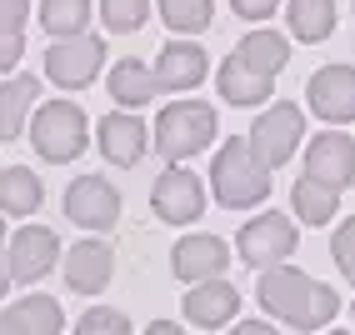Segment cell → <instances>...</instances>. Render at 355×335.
I'll return each instance as SVG.
<instances>
[{
    "instance_id": "34",
    "label": "cell",
    "mask_w": 355,
    "mask_h": 335,
    "mask_svg": "<svg viewBox=\"0 0 355 335\" xmlns=\"http://www.w3.org/2000/svg\"><path fill=\"white\" fill-rule=\"evenodd\" d=\"M15 285V275H10V260H6V246H0V295H6Z\"/></svg>"
},
{
    "instance_id": "35",
    "label": "cell",
    "mask_w": 355,
    "mask_h": 335,
    "mask_svg": "<svg viewBox=\"0 0 355 335\" xmlns=\"http://www.w3.org/2000/svg\"><path fill=\"white\" fill-rule=\"evenodd\" d=\"M266 330H270L266 320H241V335H266Z\"/></svg>"
},
{
    "instance_id": "32",
    "label": "cell",
    "mask_w": 355,
    "mask_h": 335,
    "mask_svg": "<svg viewBox=\"0 0 355 335\" xmlns=\"http://www.w3.org/2000/svg\"><path fill=\"white\" fill-rule=\"evenodd\" d=\"M20 55H26V40H20V31H0V70H15Z\"/></svg>"
},
{
    "instance_id": "24",
    "label": "cell",
    "mask_w": 355,
    "mask_h": 335,
    "mask_svg": "<svg viewBox=\"0 0 355 335\" xmlns=\"http://www.w3.org/2000/svg\"><path fill=\"white\" fill-rule=\"evenodd\" d=\"M286 20L295 40H325L336 31V0H286Z\"/></svg>"
},
{
    "instance_id": "21",
    "label": "cell",
    "mask_w": 355,
    "mask_h": 335,
    "mask_svg": "<svg viewBox=\"0 0 355 335\" xmlns=\"http://www.w3.org/2000/svg\"><path fill=\"white\" fill-rule=\"evenodd\" d=\"M6 325H10V335H60L65 316L51 295H20L6 310Z\"/></svg>"
},
{
    "instance_id": "19",
    "label": "cell",
    "mask_w": 355,
    "mask_h": 335,
    "mask_svg": "<svg viewBox=\"0 0 355 335\" xmlns=\"http://www.w3.org/2000/svg\"><path fill=\"white\" fill-rule=\"evenodd\" d=\"M35 101H40V80L35 76H10L0 85V140H20Z\"/></svg>"
},
{
    "instance_id": "15",
    "label": "cell",
    "mask_w": 355,
    "mask_h": 335,
    "mask_svg": "<svg viewBox=\"0 0 355 335\" xmlns=\"http://www.w3.org/2000/svg\"><path fill=\"white\" fill-rule=\"evenodd\" d=\"M205 76H210V55L196 40H171L155 55V85L160 90H196Z\"/></svg>"
},
{
    "instance_id": "13",
    "label": "cell",
    "mask_w": 355,
    "mask_h": 335,
    "mask_svg": "<svg viewBox=\"0 0 355 335\" xmlns=\"http://www.w3.org/2000/svg\"><path fill=\"white\" fill-rule=\"evenodd\" d=\"M235 310H241V291H235L225 275L196 280L191 295H185V320L200 325V330H220V325H230Z\"/></svg>"
},
{
    "instance_id": "11",
    "label": "cell",
    "mask_w": 355,
    "mask_h": 335,
    "mask_svg": "<svg viewBox=\"0 0 355 335\" xmlns=\"http://www.w3.org/2000/svg\"><path fill=\"white\" fill-rule=\"evenodd\" d=\"M305 101L320 121L345 126L355 121V70L350 65H320L311 80H305Z\"/></svg>"
},
{
    "instance_id": "26",
    "label": "cell",
    "mask_w": 355,
    "mask_h": 335,
    "mask_svg": "<svg viewBox=\"0 0 355 335\" xmlns=\"http://www.w3.org/2000/svg\"><path fill=\"white\" fill-rule=\"evenodd\" d=\"M155 6H160V20L175 35H200L216 20V0H155Z\"/></svg>"
},
{
    "instance_id": "28",
    "label": "cell",
    "mask_w": 355,
    "mask_h": 335,
    "mask_svg": "<svg viewBox=\"0 0 355 335\" xmlns=\"http://www.w3.org/2000/svg\"><path fill=\"white\" fill-rule=\"evenodd\" d=\"M150 15V0H101V20L110 35H135Z\"/></svg>"
},
{
    "instance_id": "20",
    "label": "cell",
    "mask_w": 355,
    "mask_h": 335,
    "mask_svg": "<svg viewBox=\"0 0 355 335\" xmlns=\"http://www.w3.org/2000/svg\"><path fill=\"white\" fill-rule=\"evenodd\" d=\"M235 60H241L245 70H255V76H280L291 60V40L286 35H275V31H250L241 45H235Z\"/></svg>"
},
{
    "instance_id": "14",
    "label": "cell",
    "mask_w": 355,
    "mask_h": 335,
    "mask_svg": "<svg viewBox=\"0 0 355 335\" xmlns=\"http://www.w3.org/2000/svg\"><path fill=\"white\" fill-rule=\"evenodd\" d=\"M225 266H230V246L220 235H185V241H175V250H171V270L185 285L225 275Z\"/></svg>"
},
{
    "instance_id": "31",
    "label": "cell",
    "mask_w": 355,
    "mask_h": 335,
    "mask_svg": "<svg viewBox=\"0 0 355 335\" xmlns=\"http://www.w3.org/2000/svg\"><path fill=\"white\" fill-rule=\"evenodd\" d=\"M31 0H0V31H26Z\"/></svg>"
},
{
    "instance_id": "33",
    "label": "cell",
    "mask_w": 355,
    "mask_h": 335,
    "mask_svg": "<svg viewBox=\"0 0 355 335\" xmlns=\"http://www.w3.org/2000/svg\"><path fill=\"white\" fill-rule=\"evenodd\" d=\"M230 6H235V15H241V20H266V15H275L280 0H230Z\"/></svg>"
},
{
    "instance_id": "29",
    "label": "cell",
    "mask_w": 355,
    "mask_h": 335,
    "mask_svg": "<svg viewBox=\"0 0 355 335\" xmlns=\"http://www.w3.org/2000/svg\"><path fill=\"white\" fill-rule=\"evenodd\" d=\"M80 335H130V320L121 316V310H85V316L76 320Z\"/></svg>"
},
{
    "instance_id": "38",
    "label": "cell",
    "mask_w": 355,
    "mask_h": 335,
    "mask_svg": "<svg viewBox=\"0 0 355 335\" xmlns=\"http://www.w3.org/2000/svg\"><path fill=\"white\" fill-rule=\"evenodd\" d=\"M0 246H6V215H0Z\"/></svg>"
},
{
    "instance_id": "9",
    "label": "cell",
    "mask_w": 355,
    "mask_h": 335,
    "mask_svg": "<svg viewBox=\"0 0 355 335\" xmlns=\"http://www.w3.org/2000/svg\"><path fill=\"white\" fill-rule=\"evenodd\" d=\"M6 260H10V275L20 285H35L55 270L60 260V235L51 225H20L10 241H6Z\"/></svg>"
},
{
    "instance_id": "8",
    "label": "cell",
    "mask_w": 355,
    "mask_h": 335,
    "mask_svg": "<svg viewBox=\"0 0 355 335\" xmlns=\"http://www.w3.org/2000/svg\"><path fill=\"white\" fill-rule=\"evenodd\" d=\"M150 205H155V215L165 225H191L205 210V185H200L196 171H185V160H171V171L150 190Z\"/></svg>"
},
{
    "instance_id": "4",
    "label": "cell",
    "mask_w": 355,
    "mask_h": 335,
    "mask_svg": "<svg viewBox=\"0 0 355 335\" xmlns=\"http://www.w3.org/2000/svg\"><path fill=\"white\" fill-rule=\"evenodd\" d=\"M216 140V105L205 101H175L155 115V151L165 160H196Z\"/></svg>"
},
{
    "instance_id": "39",
    "label": "cell",
    "mask_w": 355,
    "mask_h": 335,
    "mask_svg": "<svg viewBox=\"0 0 355 335\" xmlns=\"http://www.w3.org/2000/svg\"><path fill=\"white\" fill-rule=\"evenodd\" d=\"M350 316H355V305H350Z\"/></svg>"
},
{
    "instance_id": "1",
    "label": "cell",
    "mask_w": 355,
    "mask_h": 335,
    "mask_svg": "<svg viewBox=\"0 0 355 335\" xmlns=\"http://www.w3.org/2000/svg\"><path fill=\"white\" fill-rule=\"evenodd\" d=\"M255 295H260V305H266V316L286 320V325H295V330H320V325L336 320V310H340V295L330 291V285H320V280H311V275L291 270L286 260L260 266Z\"/></svg>"
},
{
    "instance_id": "16",
    "label": "cell",
    "mask_w": 355,
    "mask_h": 335,
    "mask_svg": "<svg viewBox=\"0 0 355 335\" xmlns=\"http://www.w3.org/2000/svg\"><path fill=\"white\" fill-rule=\"evenodd\" d=\"M110 275H115L110 246H101V241L70 246V255H65V285H70L76 295H101L105 285H110Z\"/></svg>"
},
{
    "instance_id": "12",
    "label": "cell",
    "mask_w": 355,
    "mask_h": 335,
    "mask_svg": "<svg viewBox=\"0 0 355 335\" xmlns=\"http://www.w3.org/2000/svg\"><path fill=\"white\" fill-rule=\"evenodd\" d=\"M305 175L325 180L330 190H350L355 185V140L340 130H320L305 151Z\"/></svg>"
},
{
    "instance_id": "5",
    "label": "cell",
    "mask_w": 355,
    "mask_h": 335,
    "mask_svg": "<svg viewBox=\"0 0 355 335\" xmlns=\"http://www.w3.org/2000/svg\"><path fill=\"white\" fill-rule=\"evenodd\" d=\"M300 135H305V115H300V105H270V110H260L255 115V126H250V135H245V146H250V155L266 165V171H280L295 151H300Z\"/></svg>"
},
{
    "instance_id": "22",
    "label": "cell",
    "mask_w": 355,
    "mask_h": 335,
    "mask_svg": "<svg viewBox=\"0 0 355 335\" xmlns=\"http://www.w3.org/2000/svg\"><path fill=\"white\" fill-rule=\"evenodd\" d=\"M45 200V185L31 165H6L0 171V215H35Z\"/></svg>"
},
{
    "instance_id": "30",
    "label": "cell",
    "mask_w": 355,
    "mask_h": 335,
    "mask_svg": "<svg viewBox=\"0 0 355 335\" xmlns=\"http://www.w3.org/2000/svg\"><path fill=\"white\" fill-rule=\"evenodd\" d=\"M330 255H336L340 275H350V285H355V215L336 230V241H330Z\"/></svg>"
},
{
    "instance_id": "17",
    "label": "cell",
    "mask_w": 355,
    "mask_h": 335,
    "mask_svg": "<svg viewBox=\"0 0 355 335\" xmlns=\"http://www.w3.org/2000/svg\"><path fill=\"white\" fill-rule=\"evenodd\" d=\"M96 135H101V140H96V146H101V155H105L110 165H121V171L140 165V155H146V140H150L146 121H135L130 110H121V115H105Z\"/></svg>"
},
{
    "instance_id": "27",
    "label": "cell",
    "mask_w": 355,
    "mask_h": 335,
    "mask_svg": "<svg viewBox=\"0 0 355 335\" xmlns=\"http://www.w3.org/2000/svg\"><path fill=\"white\" fill-rule=\"evenodd\" d=\"M40 26L51 35H76L90 26V0H40Z\"/></svg>"
},
{
    "instance_id": "7",
    "label": "cell",
    "mask_w": 355,
    "mask_h": 335,
    "mask_svg": "<svg viewBox=\"0 0 355 335\" xmlns=\"http://www.w3.org/2000/svg\"><path fill=\"white\" fill-rule=\"evenodd\" d=\"M235 250H241V260L255 266V270L275 266V260L295 255V221L291 215H275V210L250 215V221L241 225V235H235Z\"/></svg>"
},
{
    "instance_id": "37",
    "label": "cell",
    "mask_w": 355,
    "mask_h": 335,
    "mask_svg": "<svg viewBox=\"0 0 355 335\" xmlns=\"http://www.w3.org/2000/svg\"><path fill=\"white\" fill-rule=\"evenodd\" d=\"M0 335H10V325H6V310H0Z\"/></svg>"
},
{
    "instance_id": "18",
    "label": "cell",
    "mask_w": 355,
    "mask_h": 335,
    "mask_svg": "<svg viewBox=\"0 0 355 335\" xmlns=\"http://www.w3.org/2000/svg\"><path fill=\"white\" fill-rule=\"evenodd\" d=\"M155 95H160V85H155V70L146 60L125 55V60L110 65V101H121L125 110H140V105H150Z\"/></svg>"
},
{
    "instance_id": "40",
    "label": "cell",
    "mask_w": 355,
    "mask_h": 335,
    "mask_svg": "<svg viewBox=\"0 0 355 335\" xmlns=\"http://www.w3.org/2000/svg\"><path fill=\"white\" fill-rule=\"evenodd\" d=\"M350 6H355V0H350Z\"/></svg>"
},
{
    "instance_id": "3",
    "label": "cell",
    "mask_w": 355,
    "mask_h": 335,
    "mask_svg": "<svg viewBox=\"0 0 355 335\" xmlns=\"http://www.w3.org/2000/svg\"><path fill=\"white\" fill-rule=\"evenodd\" d=\"M31 146H35L40 160H51V165H65V160L85 155V146H90L85 110L76 101H45V105H35V115H31Z\"/></svg>"
},
{
    "instance_id": "23",
    "label": "cell",
    "mask_w": 355,
    "mask_h": 335,
    "mask_svg": "<svg viewBox=\"0 0 355 335\" xmlns=\"http://www.w3.org/2000/svg\"><path fill=\"white\" fill-rule=\"evenodd\" d=\"M216 90L225 95V105H260L270 95V76H255L235 55H225V65L216 70Z\"/></svg>"
},
{
    "instance_id": "36",
    "label": "cell",
    "mask_w": 355,
    "mask_h": 335,
    "mask_svg": "<svg viewBox=\"0 0 355 335\" xmlns=\"http://www.w3.org/2000/svg\"><path fill=\"white\" fill-rule=\"evenodd\" d=\"M175 330H180L175 320H155V325H150V335H175Z\"/></svg>"
},
{
    "instance_id": "25",
    "label": "cell",
    "mask_w": 355,
    "mask_h": 335,
    "mask_svg": "<svg viewBox=\"0 0 355 335\" xmlns=\"http://www.w3.org/2000/svg\"><path fill=\"white\" fill-rule=\"evenodd\" d=\"M291 205H295V215L305 225H330V215H336V205H340V190H330L315 175H300L295 190H291Z\"/></svg>"
},
{
    "instance_id": "2",
    "label": "cell",
    "mask_w": 355,
    "mask_h": 335,
    "mask_svg": "<svg viewBox=\"0 0 355 335\" xmlns=\"http://www.w3.org/2000/svg\"><path fill=\"white\" fill-rule=\"evenodd\" d=\"M270 171L250 155L245 140H230V146L216 151V165H210V190L225 210H255L270 196Z\"/></svg>"
},
{
    "instance_id": "6",
    "label": "cell",
    "mask_w": 355,
    "mask_h": 335,
    "mask_svg": "<svg viewBox=\"0 0 355 335\" xmlns=\"http://www.w3.org/2000/svg\"><path fill=\"white\" fill-rule=\"evenodd\" d=\"M101 65H105V40L90 35V31L55 35V45L45 51V76H51L60 90H85L101 76Z\"/></svg>"
},
{
    "instance_id": "10",
    "label": "cell",
    "mask_w": 355,
    "mask_h": 335,
    "mask_svg": "<svg viewBox=\"0 0 355 335\" xmlns=\"http://www.w3.org/2000/svg\"><path fill=\"white\" fill-rule=\"evenodd\" d=\"M65 215L85 230H110L121 221V190H115L105 175H80L65 190Z\"/></svg>"
}]
</instances>
